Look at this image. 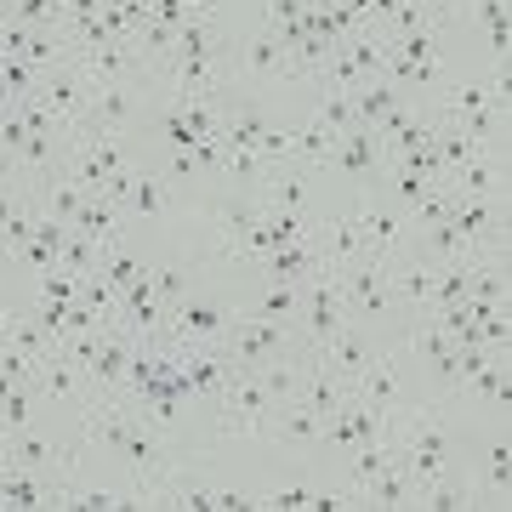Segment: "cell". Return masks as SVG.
<instances>
[{
	"instance_id": "22",
	"label": "cell",
	"mask_w": 512,
	"mask_h": 512,
	"mask_svg": "<svg viewBox=\"0 0 512 512\" xmlns=\"http://www.w3.org/2000/svg\"><path fill=\"white\" fill-rule=\"evenodd\" d=\"M120 222H126V211H120L114 200H103V194H86L69 228H74V234H86V239H97V245H120V239H126V228H120Z\"/></svg>"
},
{
	"instance_id": "5",
	"label": "cell",
	"mask_w": 512,
	"mask_h": 512,
	"mask_svg": "<svg viewBox=\"0 0 512 512\" xmlns=\"http://www.w3.org/2000/svg\"><path fill=\"white\" fill-rule=\"evenodd\" d=\"M268 410H274V399L262 393V376L256 370H234V382L222 387L217 410H211V427L228 433V439H245V433L268 427Z\"/></svg>"
},
{
	"instance_id": "27",
	"label": "cell",
	"mask_w": 512,
	"mask_h": 512,
	"mask_svg": "<svg viewBox=\"0 0 512 512\" xmlns=\"http://www.w3.org/2000/svg\"><path fill=\"white\" fill-rule=\"evenodd\" d=\"M404 97H410V92H399L393 80H382V74H376V80H365V86L353 92V120H359V126H376L387 109H399Z\"/></svg>"
},
{
	"instance_id": "23",
	"label": "cell",
	"mask_w": 512,
	"mask_h": 512,
	"mask_svg": "<svg viewBox=\"0 0 512 512\" xmlns=\"http://www.w3.org/2000/svg\"><path fill=\"white\" fill-rule=\"evenodd\" d=\"M63 239H69V222H57V217H46V211H40L35 239H29V245L18 251V262H23V268H29L35 279H40V274H52L57 256H63Z\"/></svg>"
},
{
	"instance_id": "19",
	"label": "cell",
	"mask_w": 512,
	"mask_h": 512,
	"mask_svg": "<svg viewBox=\"0 0 512 512\" xmlns=\"http://www.w3.org/2000/svg\"><path fill=\"white\" fill-rule=\"evenodd\" d=\"M245 313H256V319H274V325H291V330H296V313H302V285H296V279H268V274H256V291H251V302H245Z\"/></svg>"
},
{
	"instance_id": "6",
	"label": "cell",
	"mask_w": 512,
	"mask_h": 512,
	"mask_svg": "<svg viewBox=\"0 0 512 512\" xmlns=\"http://www.w3.org/2000/svg\"><path fill=\"white\" fill-rule=\"evenodd\" d=\"M410 348L416 359L427 365V387H433V399H456L461 393V348L444 336V325L433 313H416V325H410Z\"/></svg>"
},
{
	"instance_id": "8",
	"label": "cell",
	"mask_w": 512,
	"mask_h": 512,
	"mask_svg": "<svg viewBox=\"0 0 512 512\" xmlns=\"http://www.w3.org/2000/svg\"><path fill=\"white\" fill-rule=\"evenodd\" d=\"M29 97H35L40 109H46L57 126H63V137H69V131L86 120V97H92V80H86V74H80L69 57H63V63H52V69H40V74H35V92H29Z\"/></svg>"
},
{
	"instance_id": "15",
	"label": "cell",
	"mask_w": 512,
	"mask_h": 512,
	"mask_svg": "<svg viewBox=\"0 0 512 512\" xmlns=\"http://www.w3.org/2000/svg\"><path fill=\"white\" fill-rule=\"evenodd\" d=\"M6 450H12V473H69V467H74L69 444L46 439V433H35V427L6 433Z\"/></svg>"
},
{
	"instance_id": "31",
	"label": "cell",
	"mask_w": 512,
	"mask_h": 512,
	"mask_svg": "<svg viewBox=\"0 0 512 512\" xmlns=\"http://www.w3.org/2000/svg\"><path fill=\"white\" fill-rule=\"evenodd\" d=\"M313 120H319L325 131H336V137H342L348 126H359V120H353V92H325V86H319V109H313Z\"/></svg>"
},
{
	"instance_id": "25",
	"label": "cell",
	"mask_w": 512,
	"mask_h": 512,
	"mask_svg": "<svg viewBox=\"0 0 512 512\" xmlns=\"http://www.w3.org/2000/svg\"><path fill=\"white\" fill-rule=\"evenodd\" d=\"M410 507H421V512H461V507H473V490H467V478H461L456 467H450L444 478H433V484H421Z\"/></svg>"
},
{
	"instance_id": "17",
	"label": "cell",
	"mask_w": 512,
	"mask_h": 512,
	"mask_svg": "<svg viewBox=\"0 0 512 512\" xmlns=\"http://www.w3.org/2000/svg\"><path fill=\"white\" fill-rule=\"evenodd\" d=\"M262 222V205H256V194H239V200L217 205L211 211V234H217V251L234 256V262H245V245H251V228Z\"/></svg>"
},
{
	"instance_id": "2",
	"label": "cell",
	"mask_w": 512,
	"mask_h": 512,
	"mask_svg": "<svg viewBox=\"0 0 512 512\" xmlns=\"http://www.w3.org/2000/svg\"><path fill=\"white\" fill-rule=\"evenodd\" d=\"M222 348H228V359L239 370H262V365H274V359L302 353V342H296L291 325H274V319H256V313L234 308V319L222 330Z\"/></svg>"
},
{
	"instance_id": "14",
	"label": "cell",
	"mask_w": 512,
	"mask_h": 512,
	"mask_svg": "<svg viewBox=\"0 0 512 512\" xmlns=\"http://www.w3.org/2000/svg\"><path fill=\"white\" fill-rule=\"evenodd\" d=\"M467 490H473V507H512V450H507V433L501 444H490L484 456H478V473L467 478Z\"/></svg>"
},
{
	"instance_id": "9",
	"label": "cell",
	"mask_w": 512,
	"mask_h": 512,
	"mask_svg": "<svg viewBox=\"0 0 512 512\" xmlns=\"http://www.w3.org/2000/svg\"><path fill=\"white\" fill-rule=\"evenodd\" d=\"M336 285H342V302H348V319H382L393 313V291H387V256H359L348 268H336Z\"/></svg>"
},
{
	"instance_id": "28",
	"label": "cell",
	"mask_w": 512,
	"mask_h": 512,
	"mask_svg": "<svg viewBox=\"0 0 512 512\" xmlns=\"http://www.w3.org/2000/svg\"><path fill=\"white\" fill-rule=\"evenodd\" d=\"M97 274L109 279L114 296H126L137 279H148V262H137V256L126 251V239H120V245H103V256H97Z\"/></svg>"
},
{
	"instance_id": "34",
	"label": "cell",
	"mask_w": 512,
	"mask_h": 512,
	"mask_svg": "<svg viewBox=\"0 0 512 512\" xmlns=\"http://www.w3.org/2000/svg\"><path fill=\"white\" fill-rule=\"evenodd\" d=\"M74 296H80V274H63V268L40 274V296H35V302H74Z\"/></svg>"
},
{
	"instance_id": "10",
	"label": "cell",
	"mask_w": 512,
	"mask_h": 512,
	"mask_svg": "<svg viewBox=\"0 0 512 512\" xmlns=\"http://www.w3.org/2000/svg\"><path fill=\"white\" fill-rule=\"evenodd\" d=\"M268 80H291V46L262 23L251 40H239L234 52V86L251 92V86H268Z\"/></svg>"
},
{
	"instance_id": "20",
	"label": "cell",
	"mask_w": 512,
	"mask_h": 512,
	"mask_svg": "<svg viewBox=\"0 0 512 512\" xmlns=\"http://www.w3.org/2000/svg\"><path fill=\"white\" fill-rule=\"evenodd\" d=\"M313 359H319V365H325L330 376H342V382L353 387V382H359V370H365L370 359H376V348L365 342V330L342 325L336 336H330V348H325V353H313Z\"/></svg>"
},
{
	"instance_id": "26",
	"label": "cell",
	"mask_w": 512,
	"mask_h": 512,
	"mask_svg": "<svg viewBox=\"0 0 512 512\" xmlns=\"http://www.w3.org/2000/svg\"><path fill=\"white\" fill-rule=\"evenodd\" d=\"M359 495H365V507H410V501H416V478L404 473V461H393V467L376 473Z\"/></svg>"
},
{
	"instance_id": "12",
	"label": "cell",
	"mask_w": 512,
	"mask_h": 512,
	"mask_svg": "<svg viewBox=\"0 0 512 512\" xmlns=\"http://www.w3.org/2000/svg\"><path fill=\"white\" fill-rule=\"evenodd\" d=\"M262 433H274V444H285V450H319L325 444V416L313 410L308 399H285V404H274L268 410V427Z\"/></svg>"
},
{
	"instance_id": "35",
	"label": "cell",
	"mask_w": 512,
	"mask_h": 512,
	"mask_svg": "<svg viewBox=\"0 0 512 512\" xmlns=\"http://www.w3.org/2000/svg\"><path fill=\"white\" fill-rule=\"evenodd\" d=\"M148 291L160 296V302H177V296L188 291V279L177 274V268H148Z\"/></svg>"
},
{
	"instance_id": "13",
	"label": "cell",
	"mask_w": 512,
	"mask_h": 512,
	"mask_svg": "<svg viewBox=\"0 0 512 512\" xmlns=\"http://www.w3.org/2000/svg\"><path fill=\"white\" fill-rule=\"evenodd\" d=\"M137 109H143V103H137V92H131V86H92V97H86V120H80L74 131L120 137V131L137 120ZM74 131H69V137H74Z\"/></svg>"
},
{
	"instance_id": "1",
	"label": "cell",
	"mask_w": 512,
	"mask_h": 512,
	"mask_svg": "<svg viewBox=\"0 0 512 512\" xmlns=\"http://www.w3.org/2000/svg\"><path fill=\"white\" fill-rule=\"evenodd\" d=\"M80 439L97 444V450H109V456H120L126 484L143 495V507H154L160 478L177 467V439L160 433L137 404L109 399V393H86V404H80Z\"/></svg>"
},
{
	"instance_id": "21",
	"label": "cell",
	"mask_w": 512,
	"mask_h": 512,
	"mask_svg": "<svg viewBox=\"0 0 512 512\" xmlns=\"http://www.w3.org/2000/svg\"><path fill=\"white\" fill-rule=\"evenodd\" d=\"M353 393L365 404H376V410H404V376H399V365L387 359V353H376L365 370H359V382H353Z\"/></svg>"
},
{
	"instance_id": "29",
	"label": "cell",
	"mask_w": 512,
	"mask_h": 512,
	"mask_svg": "<svg viewBox=\"0 0 512 512\" xmlns=\"http://www.w3.org/2000/svg\"><path fill=\"white\" fill-rule=\"evenodd\" d=\"M120 211H126V217H165V211H171L165 177H137V171H131V188H126V200H120Z\"/></svg>"
},
{
	"instance_id": "30",
	"label": "cell",
	"mask_w": 512,
	"mask_h": 512,
	"mask_svg": "<svg viewBox=\"0 0 512 512\" xmlns=\"http://www.w3.org/2000/svg\"><path fill=\"white\" fill-rule=\"evenodd\" d=\"M262 512H313L319 507V490H308V484H285V490H262L251 495Z\"/></svg>"
},
{
	"instance_id": "7",
	"label": "cell",
	"mask_w": 512,
	"mask_h": 512,
	"mask_svg": "<svg viewBox=\"0 0 512 512\" xmlns=\"http://www.w3.org/2000/svg\"><path fill=\"white\" fill-rule=\"evenodd\" d=\"M69 63L86 74L92 86H137V80H148V63H143V52H137L131 35H114V40H103V46H74Z\"/></svg>"
},
{
	"instance_id": "32",
	"label": "cell",
	"mask_w": 512,
	"mask_h": 512,
	"mask_svg": "<svg viewBox=\"0 0 512 512\" xmlns=\"http://www.w3.org/2000/svg\"><path fill=\"white\" fill-rule=\"evenodd\" d=\"M35 416V387H12L6 399H0V433H23Z\"/></svg>"
},
{
	"instance_id": "3",
	"label": "cell",
	"mask_w": 512,
	"mask_h": 512,
	"mask_svg": "<svg viewBox=\"0 0 512 512\" xmlns=\"http://www.w3.org/2000/svg\"><path fill=\"white\" fill-rule=\"evenodd\" d=\"M348 325V302L336 285V268H319L313 279H302V313H296V342L302 353H325L330 336Z\"/></svg>"
},
{
	"instance_id": "24",
	"label": "cell",
	"mask_w": 512,
	"mask_h": 512,
	"mask_svg": "<svg viewBox=\"0 0 512 512\" xmlns=\"http://www.w3.org/2000/svg\"><path fill=\"white\" fill-rule=\"evenodd\" d=\"M387 291H393V308H410V313H427V302H433V268L427 262H410V268H399V274H387Z\"/></svg>"
},
{
	"instance_id": "16",
	"label": "cell",
	"mask_w": 512,
	"mask_h": 512,
	"mask_svg": "<svg viewBox=\"0 0 512 512\" xmlns=\"http://www.w3.org/2000/svg\"><path fill=\"white\" fill-rule=\"evenodd\" d=\"M313 245H319V256H325V268H348V262H359V256L370 251V245H365V222H359V205L342 211V217L319 222ZM370 256H376V251H370Z\"/></svg>"
},
{
	"instance_id": "4",
	"label": "cell",
	"mask_w": 512,
	"mask_h": 512,
	"mask_svg": "<svg viewBox=\"0 0 512 512\" xmlns=\"http://www.w3.org/2000/svg\"><path fill=\"white\" fill-rule=\"evenodd\" d=\"M228 319H234V308H228V302L200 296V291H183L177 302H165L160 342H171V348H205V342H222Z\"/></svg>"
},
{
	"instance_id": "33",
	"label": "cell",
	"mask_w": 512,
	"mask_h": 512,
	"mask_svg": "<svg viewBox=\"0 0 512 512\" xmlns=\"http://www.w3.org/2000/svg\"><path fill=\"white\" fill-rule=\"evenodd\" d=\"M35 74H40V69H35V63H23V57H6V63H0V86L12 92V103L35 92Z\"/></svg>"
},
{
	"instance_id": "11",
	"label": "cell",
	"mask_w": 512,
	"mask_h": 512,
	"mask_svg": "<svg viewBox=\"0 0 512 512\" xmlns=\"http://www.w3.org/2000/svg\"><path fill=\"white\" fill-rule=\"evenodd\" d=\"M330 171L336 177H348V183H382V171H387V148L382 137L370 126H348L342 137H336V148H330Z\"/></svg>"
},
{
	"instance_id": "18",
	"label": "cell",
	"mask_w": 512,
	"mask_h": 512,
	"mask_svg": "<svg viewBox=\"0 0 512 512\" xmlns=\"http://www.w3.org/2000/svg\"><path fill=\"white\" fill-rule=\"evenodd\" d=\"M35 393H46V399H57V404H74V410H80V404H86V393H92V387H86V370L74 365L69 353H63V348H52V353H46V359H40Z\"/></svg>"
}]
</instances>
